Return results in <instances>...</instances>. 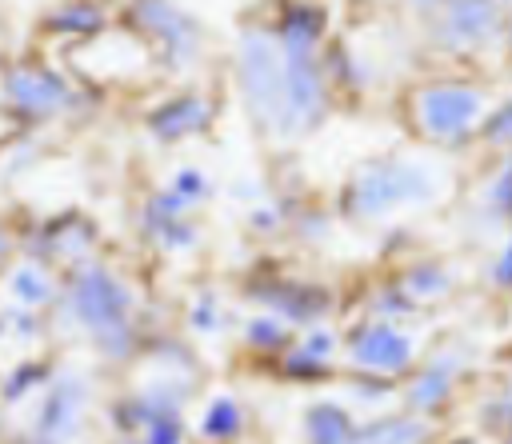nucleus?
<instances>
[{
  "label": "nucleus",
  "mask_w": 512,
  "mask_h": 444,
  "mask_svg": "<svg viewBox=\"0 0 512 444\" xmlns=\"http://www.w3.org/2000/svg\"><path fill=\"white\" fill-rule=\"evenodd\" d=\"M220 116V104L208 88H196V84H184V88H172L164 96H156L144 116H140V128L144 136L156 144V148H176V144H188V140H200L212 132Z\"/></svg>",
  "instance_id": "obj_13"
},
{
  "label": "nucleus",
  "mask_w": 512,
  "mask_h": 444,
  "mask_svg": "<svg viewBox=\"0 0 512 444\" xmlns=\"http://www.w3.org/2000/svg\"><path fill=\"white\" fill-rule=\"evenodd\" d=\"M444 196V168L412 152L360 160L340 184V216L348 224H380L408 208H432Z\"/></svg>",
  "instance_id": "obj_2"
},
{
  "label": "nucleus",
  "mask_w": 512,
  "mask_h": 444,
  "mask_svg": "<svg viewBox=\"0 0 512 444\" xmlns=\"http://www.w3.org/2000/svg\"><path fill=\"white\" fill-rule=\"evenodd\" d=\"M56 336L84 340V348L112 368H128L144 352V300L132 276H124L108 256H92L64 272L60 300L52 308Z\"/></svg>",
  "instance_id": "obj_1"
},
{
  "label": "nucleus",
  "mask_w": 512,
  "mask_h": 444,
  "mask_svg": "<svg viewBox=\"0 0 512 444\" xmlns=\"http://www.w3.org/2000/svg\"><path fill=\"white\" fill-rule=\"evenodd\" d=\"M332 360H320V356H312L308 348H300L296 344V336H292V344L276 356V372L284 376V380H292V384H316V380H324V376H332Z\"/></svg>",
  "instance_id": "obj_28"
},
{
  "label": "nucleus",
  "mask_w": 512,
  "mask_h": 444,
  "mask_svg": "<svg viewBox=\"0 0 512 444\" xmlns=\"http://www.w3.org/2000/svg\"><path fill=\"white\" fill-rule=\"evenodd\" d=\"M356 424L360 420L340 400H312L304 408V440L308 444H352Z\"/></svg>",
  "instance_id": "obj_24"
},
{
  "label": "nucleus",
  "mask_w": 512,
  "mask_h": 444,
  "mask_svg": "<svg viewBox=\"0 0 512 444\" xmlns=\"http://www.w3.org/2000/svg\"><path fill=\"white\" fill-rule=\"evenodd\" d=\"M60 288H64V272L52 268L48 260L28 256V252H20L0 272V300L20 304V308H32V312H48L52 316V308L60 300Z\"/></svg>",
  "instance_id": "obj_18"
},
{
  "label": "nucleus",
  "mask_w": 512,
  "mask_h": 444,
  "mask_svg": "<svg viewBox=\"0 0 512 444\" xmlns=\"http://www.w3.org/2000/svg\"><path fill=\"white\" fill-rule=\"evenodd\" d=\"M136 236L156 256H172L176 260V256H192L200 248L204 228L196 224V212L168 184H156L136 204Z\"/></svg>",
  "instance_id": "obj_14"
},
{
  "label": "nucleus",
  "mask_w": 512,
  "mask_h": 444,
  "mask_svg": "<svg viewBox=\"0 0 512 444\" xmlns=\"http://www.w3.org/2000/svg\"><path fill=\"white\" fill-rule=\"evenodd\" d=\"M468 360H472V344H468V340H444L440 348H432V352L412 368L408 384L400 388L408 412L428 416V412H436L440 404H448V396L456 392V384H460Z\"/></svg>",
  "instance_id": "obj_16"
},
{
  "label": "nucleus",
  "mask_w": 512,
  "mask_h": 444,
  "mask_svg": "<svg viewBox=\"0 0 512 444\" xmlns=\"http://www.w3.org/2000/svg\"><path fill=\"white\" fill-rule=\"evenodd\" d=\"M120 24L140 36L164 76H192L208 56V32L180 0H120Z\"/></svg>",
  "instance_id": "obj_5"
},
{
  "label": "nucleus",
  "mask_w": 512,
  "mask_h": 444,
  "mask_svg": "<svg viewBox=\"0 0 512 444\" xmlns=\"http://www.w3.org/2000/svg\"><path fill=\"white\" fill-rule=\"evenodd\" d=\"M480 204L504 224V212L512 208V168L496 164V168L484 176V184H480Z\"/></svg>",
  "instance_id": "obj_33"
},
{
  "label": "nucleus",
  "mask_w": 512,
  "mask_h": 444,
  "mask_svg": "<svg viewBox=\"0 0 512 444\" xmlns=\"http://www.w3.org/2000/svg\"><path fill=\"white\" fill-rule=\"evenodd\" d=\"M164 184H168L192 212H200V208L216 196V184H212V176H208L200 164H180V168H172Z\"/></svg>",
  "instance_id": "obj_29"
},
{
  "label": "nucleus",
  "mask_w": 512,
  "mask_h": 444,
  "mask_svg": "<svg viewBox=\"0 0 512 444\" xmlns=\"http://www.w3.org/2000/svg\"><path fill=\"white\" fill-rule=\"evenodd\" d=\"M292 336H296V328L288 320H280L276 312H264V308H256L240 320V344L256 356H280L292 344Z\"/></svg>",
  "instance_id": "obj_26"
},
{
  "label": "nucleus",
  "mask_w": 512,
  "mask_h": 444,
  "mask_svg": "<svg viewBox=\"0 0 512 444\" xmlns=\"http://www.w3.org/2000/svg\"><path fill=\"white\" fill-rule=\"evenodd\" d=\"M52 340H56V328L48 312H32V308L0 300V352L20 356V352L48 348Z\"/></svg>",
  "instance_id": "obj_21"
},
{
  "label": "nucleus",
  "mask_w": 512,
  "mask_h": 444,
  "mask_svg": "<svg viewBox=\"0 0 512 444\" xmlns=\"http://www.w3.org/2000/svg\"><path fill=\"white\" fill-rule=\"evenodd\" d=\"M244 300L264 308V312H276L296 332L332 320L336 308H340V296H336L332 284L304 280V276H252L244 284Z\"/></svg>",
  "instance_id": "obj_12"
},
{
  "label": "nucleus",
  "mask_w": 512,
  "mask_h": 444,
  "mask_svg": "<svg viewBox=\"0 0 512 444\" xmlns=\"http://www.w3.org/2000/svg\"><path fill=\"white\" fill-rule=\"evenodd\" d=\"M496 412H504V420L512 424V376H508V384H504V392H500V400H496Z\"/></svg>",
  "instance_id": "obj_40"
},
{
  "label": "nucleus",
  "mask_w": 512,
  "mask_h": 444,
  "mask_svg": "<svg viewBox=\"0 0 512 444\" xmlns=\"http://www.w3.org/2000/svg\"><path fill=\"white\" fill-rule=\"evenodd\" d=\"M288 232L304 244H324L332 236V216L320 212V208H300V212L288 216Z\"/></svg>",
  "instance_id": "obj_35"
},
{
  "label": "nucleus",
  "mask_w": 512,
  "mask_h": 444,
  "mask_svg": "<svg viewBox=\"0 0 512 444\" xmlns=\"http://www.w3.org/2000/svg\"><path fill=\"white\" fill-rule=\"evenodd\" d=\"M488 108H492V88L472 76H428L416 80L404 96V116L412 132L440 152L472 148Z\"/></svg>",
  "instance_id": "obj_3"
},
{
  "label": "nucleus",
  "mask_w": 512,
  "mask_h": 444,
  "mask_svg": "<svg viewBox=\"0 0 512 444\" xmlns=\"http://www.w3.org/2000/svg\"><path fill=\"white\" fill-rule=\"evenodd\" d=\"M184 332L200 336V340H216L224 336L228 328V312H224V300L216 288H196L188 300H184Z\"/></svg>",
  "instance_id": "obj_27"
},
{
  "label": "nucleus",
  "mask_w": 512,
  "mask_h": 444,
  "mask_svg": "<svg viewBox=\"0 0 512 444\" xmlns=\"http://www.w3.org/2000/svg\"><path fill=\"white\" fill-rule=\"evenodd\" d=\"M28 136V128H24V120L20 116H12L4 104H0V152H8L12 144H20Z\"/></svg>",
  "instance_id": "obj_39"
},
{
  "label": "nucleus",
  "mask_w": 512,
  "mask_h": 444,
  "mask_svg": "<svg viewBox=\"0 0 512 444\" xmlns=\"http://www.w3.org/2000/svg\"><path fill=\"white\" fill-rule=\"evenodd\" d=\"M320 68H324V76H328V88L336 92V96H360V92H368V84H372V64L344 40V36H332L324 48H320Z\"/></svg>",
  "instance_id": "obj_22"
},
{
  "label": "nucleus",
  "mask_w": 512,
  "mask_h": 444,
  "mask_svg": "<svg viewBox=\"0 0 512 444\" xmlns=\"http://www.w3.org/2000/svg\"><path fill=\"white\" fill-rule=\"evenodd\" d=\"M500 444H512V424H508V432H504V440Z\"/></svg>",
  "instance_id": "obj_45"
},
{
  "label": "nucleus",
  "mask_w": 512,
  "mask_h": 444,
  "mask_svg": "<svg viewBox=\"0 0 512 444\" xmlns=\"http://www.w3.org/2000/svg\"><path fill=\"white\" fill-rule=\"evenodd\" d=\"M504 16L496 0H440V8L424 16V40L456 60L504 52Z\"/></svg>",
  "instance_id": "obj_8"
},
{
  "label": "nucleus",
  "mask_w": 512,
  "mask_h": 444,
  "mask_svg": "<svg viewBox=\"0 0 512 444\" xmlns=\"http://www.w3.org/2000/svg\"><path fill=\"white\" fill-rule=\"evenodd\" d=\"M92 400H96L92 372L72 364V360H60V368L48 380V388L32 400L24 432L36 436V440H48V444H76L80 432L88 428Z\"/></svg>",
  "instance_id": "obj_7"
},
{
  "label": "nucleus",
  "mask_w": 512,
  "mask_h": 444,
  "mask_svg": "<svg viewBox=\"0 0 512 444\" xmlns=\"http://www.w3.org/2000/svg\"><path fill=\"white\" fill-rule=\"evenodd\" d=\"M244 432V408L232 392H212L196 416V436L204 444H232Z\"/></svg>",
  "instance_id": "obj_25"
},
{
  "label": "nucleus",
  "mask_w": 512,
  "mask_h": 444,
  "mask_svg": "<svg viewBox=\"0 0 512 444\" xmlns=\"http://www.w3.org/2000/svg\"><path fill=\"white\" fill-rule=\"evenodd\" d=\"M228 196L252 208V204H260V200L268 196V188H264V180H256V176H236V180L228 184Z\"/></svg>",
  "instance_id": "obj_38"
},
{
  "label": "nucleus",
  "mask_w": 512,
  "mask_h": 444,
  "mask_svg": "<svg viewBox=\"0 0 512 444\" xmlns=\"http://www.w3.org/2000/svg\"><path fill=\"white\" fill-rule=\"evenodd\" d=\"M4 60H8V56H4V52H0V72H4Z\"/></svg>",
  "instance_id": "obj_48"
},
{
  "label": "nucleus",
  "mask_w": 512,
  "mask_h": 444,
  "mask_svg": "<svg viewBox=\"0 0 512 444\" xmlns=\"http://www.w3.org/2000/svg\"><path fill=\"white\" fill-rule=\"evenodd\" d=\"M428 440H432V424L420 412L372 416L352 432V444H428Z\"/></svg>",
  "instance_id": "obj_23"
},
{
  "label": "nucleus",
  "mask_w": 512,
  "mask_h": 444,
  "mask_svg": "<svg viewBox=\"0 0 512 444\" xmlns=\"http://www.w3.org/2000/svg\"><path fill=\"white\" fill-rule=\"evenodd\" d=\"M404 4H408V8H412L420 20H424L428 12H436V8H440V0H404Z\"/></svg>",
  "instance_id": "obj_41"
},
{
  "label": "nucleus",
  "mask_w": 512,
  "mask_h": 444,
  "mask_svg": "<svg viewBox=\"0 0 512 444\" xmlns=\"http://www.w3.org/2000/svg\"><path fill=\"white\" fill-rule=\"evenodd\" d=\"M16 444H48V440H36V436H28V432H20V436H16Z\"/></svg>",
  "instance_id": "obj_43"
},
{
  "label": "nucleus",
  "mask_w": 512,
  "mask_h": 444,
  "mask_svg": "<svg viewBox=\"0 0 512 444\" xmlns=\"http://www.w3.org/2000/svg\"><path fill=\"white\" fill-rule=\"evenodd\" d=\"M336 92L328 88V76L320 68V56H292L284 52V92H280V116L272 144H296L308 140L324 120L332 116Z\"/></svg>",
  "instance_id": "obj_10"
},
{
  "label": "nucleus",
  "mask_w": 512,
  "mask_h": 444,
  "mask_svg": "<svg viewBox=\"0 0 512 444\" xmlns=\"http://www.w3.org/2000/svg\"><path fill=\"white\" fill-rule=\"evenodd\" d=\"M20 256V220L0 212V272Z\"/></svg>",
  "instance_id": "obj_37"
},
{
  "label": "nucleus",
  "mask_w": 512,
  "mask_h": 444,
  "mask_svg": "<svg viewBox=\"0 0 512 444\" xmlns=\"http://www.w3.org/2000/svg\"><path fill=\"white\" fill-rule=\"evenodd\" d=\"M60 368V356L52 348H36V352H20L0 368V408L12 416L20 408H28L52 380V372Z\"/></svg>",
  "instance_id": "obj_19"
},
{
  "label": "nucleus",
  "mask_w": 512,
  "mask_h": 444,
  "mask_svg": "<svg viewBox=\"0 0 512 444\" xmlns=\"http://www.w3.org/2000/svg\"><path fill=\"white\" fill-rule=\"evenodd\" d=\"M364 312L384 316V320H408V316H416L420 308L400 292L396 280H388V284H376V288L368 292V308H364Z\"/></svg>",
  "instance_id": "obj_31"
},
{
  "label": "nucleus",
  "mask_w": 512,
  "mask_h": 444,
  "mask_svg": "<svg viewBox=\"0 0 512 444\" xmlns=\"http://www.w3.org/2000/svg\"><path fill=\"white\" fill-rule=\"evenodd\" d=\"M476 144L488 148V152H496V156H504L512 148V92L500 96V100H492V108H488V116L480 124Z\"/></svg>",
  "instance_id": "obj_30"
},
{
  "label": "nucleus",
  "mask_w": 512,
  "mask_h": 444,
  "mask_svg": "<svg viewBox=\"0 0 512 444\" xmlns=\"http://www.w3.org/2000/svg\"><path fill=\"white\" fill-rule=\"evenodd\" d=\"M504 224H508V228H512V208H508V212H504Z\"/></svg>",
  "instance_id": "obj_47"
},
{
  "label": "nucleus",
  "mask_w": 512,
  "mask_h": 444,
  "mask_svg": "<svg viewBox=\"0 0 512 444\" xmlns=\"http://www.w3.org/2000/svg\"><path fill=\"white\" fill-rule=\"evenodd\" d=\"M120 20V0H48L36 16V40L48 48H80Z\"/></svg>",
  "instance_id": "obj_15"
},
{
  "label": "nucleus",
  "mask_w": 512,
  "mask_h": 444,
  "mask_svg": "<svg viewBox=\"0 0 512 444\" xmlns=\"http://www.w3.org/2000/svg\"><path fill=\"white\" fill-rule=\"evenodd\" d=\"M268 28L284 52L320 56V48L332 40V12L324 0H280Z\"/></svg>",
  "instance_id": "obj_17"
},
{
  "label": "nucleus",
  "mask_w": 512,
  "mask_h": 444,
  "mask_svg": "<svg viewBox=\"0 0 512 444\" xmlns=\"http://www.w3.org/2000/svg\"><path fill=\"white\" fill-rule=\"evenodd\" d=\"M344 364L352 372H372V376H404L416 368L420 360V336L404 324V320H384L364 312L360 320H352L344 328V348H340Z\"/></svg>",
  "instance_id": "obj_11"
},
{
  "label": "nucleus",
  "mask_w": 512,
  "mask_h": 444,
  "mask_svg": "<svg viewBox=\"0 0 512 444\" xmlns=\"http://www.w3.org/2000/svg\"><path fill=\"white\" fill-rule=\"evenodd\" d=\"M0 104L24 120L28 132H44L56 124L80 120L92 104L96 92L72 76V68H60L48 56H12L4 60L0 72Z\"/></svg>",
  "instance_id": "obj_4"
},
{
  "label": "nucleus",
  "mask_w": 512,
  "mask_h": 444,
  "mask_svg": "<svg viewBox=\"0 0 512 444\" xmlns=\"http://www.w3.org/2000/svg\"><path fill=\"white\" fill-rule=\"evenodd\" d=\"M488 284L496 292H512V236L496 248V256L488 260Z\"/></svg>",
  "instance_id": "obj_36"
},
{
  "label": "nucleus",
  "mask_w": 512,
  "mask_h": 444,
  "mask_svg": "<svg viewBox=\"0 0 512 444\" xmlns=\"http://www.w3.org/2000/svg\"><path fill=\"white\" fill-rule=\"evenodd\" d=\"M232 88L248 116V124L272 140L284 92V48L276 44L268 24H244L232 44Z\"/></svg>",
  "instance_id": "obj_6"
},
{
  "label": "nucleus",
  "mask_w": 512,
  "mask_h": 444,
  "mask_svg": "<svg viewBox=\"0 0 512 444\" xmlns=\"http://www.w3.org/2000/svg\"><path fill=\"white\" fill-rule=\"evenodd\" d=\"M392 280L400 284V292L416 308H428L436 300H448L460 288V268L452 260H440V256H412Z\"/></svg>",
  "instance_id": "obj_20"
},
{
  "label": "nucleus",
  "mask_w": 512,
  "mask_h": 444,
  "mask_svg": "<svg viewBox=\"0 0 512 444\" xmlns=\"http://www.w3.org/2000/svg\"><path fill=\"white\" fill-rule=\"evenodd\" d=\"M112 444H140V440H132V436H116Z\"/></svg>",
  "instance_id": "obj_44"
},
{
  "label": "nucleus",
  "mask_w": 512,
  "mask_h": 444,
  "mask_svg": "<svg viewBox=\"0 0 512 444\" xmlns=\"http://www.w3.org/2000/svg\"><path fill=\"white\" fill-rule=\"evenodd\" d=\"M20 252L68 272L104 252V228L84 208H56V212L20 220Z\"/></svg>",
  "instance_id": "obj_9"
},
{
  "label": "nucleus",
  "mask_w": 512,
  "mask_h": 444,
  "mask_svg": "<svg viewBox=\"0 0 512 444\" xmlns=\"http://www.w3.org/2000/svg\"><path fill=\"white\" fill-rule=\"evenodd\" d=\"M136 440L140 444H184L188 440V420H184V412H160L140 428Z\"/></svg>",
  "instance_id": "obj_34"
},
{
  "label": "nucleus",
  "mask_w": 512,
  "mask_h": 444,
  "mask_svg": "<svg viewBox=\"0 0 512 444\" xmlns=\"http://www.w3.org/2000/svg\"><path fill=\"white\" fill-rule=\"evenodd\" d=\"M496 4H500V8H504V12H508V8H512V0H496Z\"/></svg>",
  "instance_id": "obj_46"
},
{
  "label": "nucleus",
  "mask_w": 512,
  "mask_h": 444,
  "mask_svg": "<svg viewBox=\"0 0 512 444\" xmlns=\"http://www.w3.org/2000/svg\"><path fill=\"white\" fill-rule=\"evenodd\" d=\"M504 52L512 56V8H508V16H504Z\"/></svg>",
  "instance_id": "obj_42"
},
{
  "label": "nucleus",
  "mask_w": 512,
  "mask_h": 444,
  "mask_svg": "<svg viewBox=\"0 0 512 444\" xmlns=\"http://www.w3.org/2000/svg\"><path fill=\"white\" fill-rule=\"evenodd\" d=\"M288 204L284 200H260V204H252L248 208V216H244V224H248V232L252 236H280V232H288Z\"/></svg>",
  "instance_id": "obj_32"
}]
</instances>
